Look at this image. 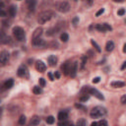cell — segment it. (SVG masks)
<instances>
[{"label":"cell","mask_w":126,"mask_h":126,"mask_svg":"<svg viewBox=\"0 0 126 126\" xmlns=\"http://www.w3.org/2000/svg\"><path fill=\"white\" fill-rule=\"evenodd\" d=\"M107 114V108L104 107H94L91 112H90V116L92 118H98V117H103Z\"/></svg>","instance_id":"1"},{"label":"cell","mask_w":126,"mask_h":126,"mask_svg":"<svg viewBox=\"0 0 126 126\" xmlns=\"http://www.w3.org/2000/svg\"><path fill=\"white\" fill-rule=\"evenodd\" d=\"M54 13L50 10H46V11H43L41 12L39 15V18H38V22L39 24H45L46 22L50 21L51 18L53 17Z\"/></svg>","instance_id":"2"},{"label":"cell","mask_w":126,"mask_h":126,"mask_svg":"<svg viewBox=\"0 0 126 126\" xmlns=\"http://www.w3.org/2000/svg\"><path fill=\"white\" fill-rule=\"evenodd\" d=\"M13 35L15 39L19 41H23L26 39V33L21 27H14L13 28Z\"/></svg>","instance_id":"3"},{"label":"cell","mask_w":126,"mask_h":126,"mask_svg":"<svg viewBox=\"0 0 126 126\" xmlns=\"http://www.w3.org/2000/svg\"><path fill=\"white\" fill-rule=\"evenodd\" d=\"M55 9L60 13H67L70 10V5L66 1H59L55 3Z\"/></svg>","instance_id":"4"},{"label":"cell","mask_w":126,"mask_h":126,"mask_svg":"<svg viewBox=\"0 0 126 126\" xmlns=\"http://www.w3.org/2000/svg\"><path fill=\"white\" fill-rule=\"evenodd\" d=\"M88 94H91V95H93V96H95L97 98H98V99H100V100H104L105 99V97H104V95L100 93V92H98L97 89H95V88H90V87H87V88H85L84 89Z\"/></svg>","instance_id":"5"},{"label":"cell","mask_w":126,"mask_h":126,"mask_svg":"<svg viewBox=\"0 0 126 126\" xmlns=\"http://www.w3.org/2000/svg\"><path fill=\"white\" fill-rule=\"evenodd\" d=\"M9 57H10V54L7 50H2V51L0 52V67H3L7 64Z\"/></svg>","instance_id":"6"},{"label":"cell","mask_w":126,"mask_h":126,"mask_svg":"<svg viewBox=\"0 0 126 126\" xmlns=\"http://www.w3.org/2000/svg\"><path fill=\"white\" fill-rule=\"evenodd\" d=\"M17 74H18V76H19V77H27V78L29 77L27 67H26V66H24V65H22V66H20V67H19Z\"/></svg>","instance_id":"7"},{"label":"cell","mask_w":126,"mask_h":126,"mask_svg":"<svg viewBox=\"0 0 126 126\" xmlns=\"http://www.w3.org/2000/svg\"><path fill=\"white\" fill-rule=\"evenodd\" d=\"M77 69H78V64L77 62H74L70 65V69H69V75L74 78L75 76H76V74H77Z\"/></svg>","instance_id":"8"},{"label":"cell","mask_w":126,"mask_h":126,"mask_svg":"<svg viewBox=\"0 0 126 126\" xmlns=\"http://www.w3.org/2000/svg\"><path fill=\"white\" fill-rule=\"evenodd\" d=\"M36 69L40 72V73H43L45 70H46V65L41 61V60H38L36 62Z\"/></svg>","instance_id":"9"},{"label":"cell","mask_w":126,"mask_h":126,"mask_svg":"<svg viewBox=\"0 0 126 126\" xmlns=\"http://www.w3.org/2000/svg\"><path fill=\"white\" fill-rule=\"evenodd\" d=\"M9 39H10V38L4 33V32H0V43L1 44H6V43H8L9 42Z\"/></svg>","instance_id":"10"},{"label":"cell","mask_w":126,"mask_h":126,"mask_svg":"<svg viewBox=\"0 0 126 126\" xmlns=\"http://www.w3.org/2000/svg\"><path fill=\"white\" fill-rule=\"evenodd\" d=\"M26 3L30 11H35L36 5H37V0H26Z\"/></svg>","instance_id":"11"},{"label":"cell","mask_w":126,"mask_h":126,"mask_svg":"<svg viewBox=\"0 0 126 126\" xmlns=\"http://www.w3.org/2000/svg\"><path fill=\"white\" fill-rule=\"evenodd\" d=\"M33 44L35 46H39V47H42L45 45V41L43 39H41L40 38L39 39H33Z\"/></svg>","instance_id":"12"},{"label":"cell","mask_w":126,"mask_h":126,"mask_svg":"<svg viewBox=\"0 0 126 126\" xmlns=\"http://www.w3.org/2000/svg\"><path fill=\"white\" fill-rule=\"evenodd\" d=\"M47 61H48V63H49V65L50 66H55L56 64H57V61H58V59H57V57L55 56V55H50V56H48V58H47Z\"/></svg>","instance_id":"13"},{"label":"cell","mask_w":126,"mask_h":126,"mask_svg":"<svg viewBox=\"0 0 126 126\" xmlns=\"http://www.w3.org/2000/svg\"><path fill=\"white\" fill-rule=\"evenodd\" d=\"M8 14L11 18H14L17 14V7L15 5H11L9 8H8Z\"/></svg>","instance_id":"14"},{"label":"cell","mask_w":126,"mask_h":126,"mask_svg":"<svg viewBox=\"0 0 126 126\" xmlns=\"http://www.w3.org/2000/svg\"><path fill=\"white\" fill-rule=\"evenodd\" d=\"M70 62L69 61H66L62 66H61V70L63 71L64 75H68L69 74V69H70Z\"/></svg>","instance_id":"15"},{"label":"cell","mask_w":126,"mask_h":126,"mask_svg":"<svg viewBox=\"0 0 126 126\" xmlns=\"http://www.w3.org/2000/svg\"><path fill=\"white\" fill-rule=\"evenodd\" d=\"M42 35V29L41 28H38L35 30L34 34H33V39H39L40 38Z\"/></svg>","instance_id":"16"},{"label":"cell","mask_w":126,"mask_h":126,"mask_svg":"<svg viewBox=\"0 0 126 126\" xmlns=\"http://www.w3.org/2000/svg\"><path fill=\"white\" fill-rule=\"evenodd\" d=\"M113 48H114V42H113L112 40H108V41L107 42V45H106L107 51L110 52V51H112V50H113Z\"/></svg>","instance_id":"17"},{"label":"cell","mask_w":126,"mask_h":126,"mask_svg":"<svg viewBox=\"0 0 126 126\" xmlns=\"http://www.w3.org/2000/svg\"><path fill=\"white\" fill-rule=\"evenodd\" d=\"M124 82H121V81H114V82H111L110 86L113 87V88H122L124 87Z\"/></svg>","instance_id":"18"},{"label":"cell","mask_w":126,"mask_h":126,"mask_svg":"<svg viewBox=\"0 0 126 126\" xmlns=\"http://www.w3.org/2000/svg\"><path fill=\"white\" fill-rule=\"evenodd\" d=\"M68 118V113L66 111H60L58 113V119L61 121V120H66Z\"/></svg>","instance_id":"19"},{"label":"cell","mask_w":126,"mask_h":126,"mask_svg":"<svg viewBox=\"0 0 126 126\" xmlns=\"http://www.w3.org/2000/svg\"><path fill=\"white\" fill-rule=\"evenodd\" d=\"M13 85H14V80L13 79H8L7 81L4 82V86H5L6 89H11L13 87Z\"/></svg>","instance_id":"20"},{"label":"cell","mask_w":126,"mask_h":126,"mask_svg":"<svg viewBox=\"0 0 126 126\" xmlns=\"http://www.w3.org/2000/svg\"><path fill=\"white\" fill-rule=\"evenodd\" d=\"M39 123H40V118L39 116H34L31 119V122H30L31 125H39Z\"/></svg>","instance_id":"21"},{"label":"cell","mask_w":126,"mask_h":126,"mask_svg":"<svg viewBox=\"0 0 126 126\" xmlns=\"http://www.w3.org/2000/svg\"><path fill=\"white\" fill-rule=\"evenodd\" d=\"M7 15V12L5 11L4 4L2 2H0V17H5Z\"/></svg>","instance_id":"22"},{"label":"cell","mask_w":126,"mask_h":126,"mask_svg":"<svg viewBox=\"0 0 126 126\" xmlns=\"http://www.w3.org/2000/svg\"><path fill=\"white\" fill-rule=\"evenodd\" d=\"M95 28H96V29H97L98 32H102V33H105V32H107L103 24H97V25H96V26H95Z\"/></svg>","instance_id":"23"},{"label":"cell","mask_w":126,"mask_h":126,"mask_svg":"<svg viewBox=\"0 0 126 126\" xmlns=\"http://www.w3.org/2000/svg\"><path fill=\"white\" fill-rule=\"evenodd\" d=\"M60 39H61L63 42H66V41L69 39V36H68V34H66V33H62V34H61V36H60Z\"/></svg>","instance_id":"24"},{"label":"cell","mask_w":126,"mask_h":126,"mask_svg":"<svg viewBox=\"0 0 126 126\" xmlns=\"http://www.w3.org/2000/svg\"><path fill=\"white\" fill-rule=\"evenodd\" d=\"M33 92H34V94H35V95H39V94H41V93H42V90H41V88H40V87L36 86V87H34Z\"/></svg>","instance_id":"25"},{"label":"cell","mask_w":126,"mask_h":126,"mask_svg":"<svg viewBox=\"0 0 126 126\" xmlns=\"http://www.w3.org/2000/svg\"><path fill=\"white\" fill-rule=\"evenodd\" d=\"M91 43H92V45L97 49V52H100V51H102V49H100L99 45H98V44H97L94 39H92V40H91Z\"/></svg>","instance_id":"26"},{"label":"cell","mask_w":126,"mask_h":126,"mask_svg":"<svg viewBox=\"0 0 126 126\" xmlns=\"http://www.w3.org/2000/svg\"><path fill=\"white\" fill-rule=\"evenodd\" d=\"M54 120H55L54 117L51 116V115H50V116H47L46 119H45V121H46L47 124H53V123H54Z\"/></svg>","instance_id":"27"},{"label":"cell","mask_w":126,"mask_h":126,"mask_svg":"<svg viewBox=\"0 0 126 126\" xmlns=\"http://www.w3.org/2000/svg\"><path fill=\"white\" fill-rule=\"evenodd\" d=\"M26 116H25V115H21L20 116V118H19V124L20 125H24L25 123H26Z\"/></svg>","instance_id":"28"},{"label":"cell","mask_w":126,"mask_h":126,"mask_svg":"<svg viewBox=\"0 0 126 126\" xmlns=\"http://www.w3.org/2000/svg\"><path fill=\"white\" fill-rule=\"evenodd\" d=\"M87 63V56H83L82 57V64H81V69H84L85 65Z\"/></svg>","instance_id":"29"},{"label":"cell","mask_w":126,"mask_h":126,"mask_svg":"<svg viewBox=\"0 0 126 126\" xmlns=\"http://www.w3.org/2000/svg\"><path fill=\"white\" fill-rule=\"evenodd\" d=\"M87 124V122H86V120L85 119H80V120H78L77 121V125H81V126H85Z\"/></svg>","instance_id":"30"},{"label":"cell","mask_w":126,"mask_h":126,"mask_svg":"<svg viewBox=\"0 0 126 126\" xmlns=\"http://www.w3.org/2000/svg\"><path fill=\"white\" fill-rule=\"evenodd\" d=\"M90 98V97L89 96H87V95H85V96H83V97H80V102H82V103H85V102H87V100Z\"/></svg>","instance_id":"31"},{"label":"cell","mask_w":126,"mask_h":126,"mask_svg":"<svg viewBox=\"0 0 126 126\" xmlns=\"http://www.w3.org/2000/svg\"><path fill=\"white\" fill-rule=\"evenodd\" d=\"M71 124H72L71 122H68V121H66V120H61V121L58 123L59 126H62V125H71Z\"/></svg>","instance_id":"32"},{"label":"cell","mask_w":126,"mask_h":126,"mask_svg":"<svg viewBox=\"0 0 126 126\" xmlns=\"http://www.w3.org/2000/svg\"><path fill=\"white\" fill-rule=\"evenodd\" d=\"M117 14H118V16H123V15L125 14V9H124V8L119 9V10L117 11Z\"/></svg>","instance_id":"33"},{"label":"cell","mask_w":126,"mask_h":126,"mask_svg":"<svg viewBox=\"0 0 126 126\" xmlns=\"http://www.w3.org/2000/svg\"><path fill=\"white\" fill-rule=\"evenodd\" d=\"M39 86H40V87H44V86H45V80H44L43 78H39Z\"/></svg>","instance_id":"34"},{"label":"cell","mask_w":126,"mask_h":126,"mask_svg":"<svg viewBox=\"0 0 126 126\" xmlns=\"http://www.w3.org/2000/svg\"><path fill=\"white\" fill-rule=\"evenodd\" d=\"M104 25V27H105V29H106V31H111L112 30V28L109 26L108 24H107V23H105V24H103Z\"/></svg>","instance_id":"35"},{"label":"cell","mask_w":126,"mask_h":126,"mask_svg":"<svg viewBox=\"0 0 126 126\" xmlns=\"http://www.w3.org/2000/svg\"><path fill=\"white\" fill-rule=\"evenodd\" d=\"M104 12H105V9H104V8H100V9H99V10L97 12L96 16H97V17H98V16H100L102 14H104Z\"/></svg>","instance_id":"36"},{"label":"cell","mask_w":126,"mask_h":126,"mask_svg":"<svg viewBox=\"0 0 126 126\" xmlns=\"http://www.w3.org/2000/svg\"><path fill=\"white\" fill-rule=\"evenodd\" d=\"M121 104L122 105H125L126 104V96L125 95H123L122 97H121Z\"/></svg>","instance_id":"37"},{"label":"cell","mask_w":126,"mask_h":126,"mask_svg":"<svg viewBox=\"0 0 126 126\" xmlns=\"http://www.w3.org/2000/svg\"><path fill=\"white\" fill-rule=\"evenodd\" d=\"M99 81H100V78H99V77H96V78L93 79V83H94V84H97Z\"/></svg>","instance_id":"38"},{"label":"cell","mask_w":126,"mask_h":126,"mask_svg":"<svg viewBox=\"0 0 126 126\" xmlns=\"http://www.w3.org/2000/svg\"><path fill=\"white\" fill-rule=\"evenodd\" d=\"M60 78V73L58 71H55L54 73V79H59Z\"/></svg>","instance_id":"39"},{"label":"cell","mask_w":126,"mask_h":126,"mask_svg":"<svg viewBox=\"0 0 126 126\" xmlns=\"http://www.w3.org/2000/svg\"><path fill=\"white\" fill-rule=\"evenodd\" d=\"M72 22H73V24L75 25V26H76V25H77V24L79 23V18H78V17H76V18H74Z\"/></svg>","instance_id":"40"},{"label":"cell","mask_w":126,"mask_h":126,"mask_svg":"<svg viewBox=\"0 0 126 126\" xmlns=\"http://www.w3.org/2000/svg\"><path fill=\"white\" fill-rule=\"evenodd\" d=\"M75 107H76L77 108H81V109H84V110L86 109V107H83V106H82V105H80V104H79V105H78V104H76V105H75Z\"/></svg>","instance_id":"41"},{"label":"cell","mask_w":126,"mask_h":126,"mask_svg":"<svg viewBox=\"0 0 126 126\" xmlns=\"http://www.w3.org/2000/svg\"><path fill=\"white\" fill-rule=\"evenodd\" d=\"M97 124H100V125H107V122L106 121V120H100V121H98V122H97Z\"/></svg>","instance_id":"42"},{"label":"cell","mask_w":126,"mask_h":126,"mask_svg":"<svg viewBox=\"0 0 126 126\" xmlns=\"http://www.w3.org/2000/svg\"><path fill=\"white\" fill-rule=\"evenodd\" d=\"M4 90H6V88H5V86H4V83L0 84V92H3Z\"/></svg>","instance_id":"43"},{"label":"cell","mask_w":126,"mask_h":126,"mask_svg":"<svg viewBox=\"0 0 126 126\" xmlns=\"http://www.w3.org/2000/svg\"><path fill=\"white\" fill-rule=\"evenodd\" d=\"M48 77H49V80L50 81H53L54 80V76H53L51 73H48Z\"/></svg>","instance_id":"44"},{"label":"cell","mask_w":126,"mask_h":126,"mask_svg":"<svg viewBox=\"0 0 126 126\" xmlns=\"http://www.w3.org/2000/svg\"><path fill=\"white\" fill-rule=\"evenodd\" d=\"M3 25L5 27H9L10 24H9V21H3Z\"/></svg>","instance_id":"45"},{"label":"cell","mask_w":126,"mask_h":126,"mask_svg":"<svg viewBox=\"0 0 126 126\" xmlns=\"http://www.w3.org/2000/svg\"><path fill=\"white\" fill-rule=\"evenodd\" d=\"M125 67H126V62L124 61V62H123V64H122V66H121V70H124V69H125Z\"/></svg>","instance_id":"46"},{"label":"cell","mask_w":126,"mask_h":126,"mask_svg":"<svg viewBox=\"0 0 126 126\" xmlns=\"http://www.w3.org/2000/svg\"><path fill=\"white\" fill-rule=\"evenodd\" d=\"M113 1L116 3H122V2H124V0H113Z\"/></svg>","instance_id":"47"},{"label":"cell","mask_w":126,"mask_h":126,"mask_svg":"<svg viewBox=\"0 0 126 126\" xmlns=\"http://www.w3.org/2000/svg\"><path fill=\"white\" fill-rule=\"evenodd\" d=\"M123 52H124V53L126 52V43L123 45Z\"/></svg>","instance_id":"48"},{"label":"cell","mask_w":126,"mask_h":126,"mask_svg":"<svg viewBox=\"0 0 126 126\" xmlns=\"http://www.w3.org/2000/svg\"><path fill=\"white\" fill-rule=\"evenodd\" d=\"M97 122H96V121H95V122H93V123H92V125H93V126H94V125H97Z\"/></svg>","instance_id":"49"},{"label":"cell","mask_w":126,"mask_h":126,"mask_svg":"<svg viewBox=\"0 0 126 126\" xmlns=\"http://www.w3.org/2000/svg\"><path fill=\"white\" fill-rule=\"evenodd\" d=\"M1 114H2V108L0 107V115H1Z\"/></svg>","instance_id":"50"},{"label":"cell","mask_w":126,"mask_h":126,"mask_svg":"<svg viewBox=\"0 0 126 126\" xmlns=\"http://www.w3.org/2000/svg\"><path fill=\"white\" fill-rule=\"evenodd\" d=\"M74 1H78V0H74Z\"/></svg>","instance_id":"51"},{"label":"cell","mask_w":126,"mask_h":126,"mask_svg":"<svg viewBox=\"0 0 126 126\" xmlns=\"http://www.w3.org/2000/svg\"><path fill=\"white\" fill-rule=\"evenodd\" d=\"M0 102H1V100H0Z\"/></svg>","instance_id":"52"}]
</instances>
